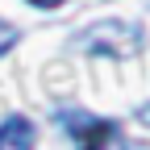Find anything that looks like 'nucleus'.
Instances as JSON below:
<instances>
[{
	"instance_id": "7ed1b4c3",
	"label": "nucleus",
	"mask_w": 150,
	"mask_h": 150,
	"mask_svg": "<svg viewBox=\"0 0 150 150\" xmlns=\"http://www.w3.org/2000/svg\"><path fill=\"white\" fill-rule=\"evenodd\" d=\"M33 142H38V129L29 117L17 112V117L0 121V150H33Z\"/></svg>"
},
{
	"instance_id": "f03ea898",
	"label": "nucleus",
	"mask_w": 150,
	"mask_h": 150,
	"mask_svg": "<svg viewBox=\"0 0 150 150\" xmlns=\"http://www.w3.org/2000/svg\"><path fill=\"white\" fill-rule=\"evenodd\" d=\"M59 125L71 134V142L79 150H104L117 138V121H100L83 108H59Z\"/></svg>"
},
{
	"instance_id": "423d86ee",
	"label": "nucleus",
	"mask_w": 150,
	"mask_h": 150,
	"mask_svg": "<svg viewBox=\"0 0 150 150\" xmlns=\"http://www.w3.org/2000/svg\"><path fill=\"white\" fill-rule=\"evenodd\" d=\"M138 121H142V125L150 129V104H142V108H138Z\"/></svg>"
},
{
	"instance_id": "39448f33",
	"label": "nucleus",
	"mask_w": 150,
	"mask_h": 150,
	"mask_svg": "<svg viewBox=\"0 0 150 150\" xmlns=\"http://www.w3.org/2000/svg\"><path fill=\"white\" fill-rule=\"evenodd\" d=\"M29 4H33V8H46V13H50V8H63L67 0H29Z\"/></svg>"
},
{
	"instance_id": "f257e3e1",
	"label": "nucleus",
	"mask_w": 150,
	"mask_h": 150,
	"mask_svg": "<svg viewBox=\"0 0 150 150\" xmlns=\"http://www.w3.org/2000/svg\"><path fill=\"white\" fill-rule=\"evenodd\" d=\"M142 33H146V29L134 25V21H100V25L83 29L79 50H88V54H104V59H129V54L142 50V42H146Z\"/></svg>"
},
{
	"instance_id": "20e7f679",
	"label": "nucleus",
	"mask_w": 150,
	"mask_h": 150,
	"mask_svg": "<svg viewBox=\"0 0 150 150\" xmlns=\"http://www.w3.org/2000/svg\"><path fill=\"white\" fill-rule=\"evenodd\" d=\"M17 42H21V33H17V25H8V21H0V54H8Z\"/></svg>"
}]
</instances>
